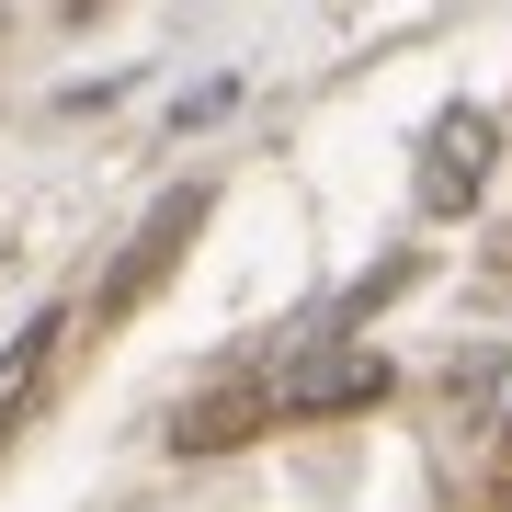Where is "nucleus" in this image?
<instances>
[{
	"mask_svg": "<svg viewBox=\"0 0 512 512\" xmlns=\"http://www.w3.org/2000/svg\"><path fill=\"white\" fill-rule=\"evenodd\" d=\"M490 160H501V126L478 103L433 114V137H421V205H433V217H467L478 183H490Z\"/></svg>",
	"mask_w": 512,
	"mask_h": 512,
	"instance_id": "f257e3e1",
	"label": "nucleus"
},
{
	"mask_svg": "<svg viewBox=\"0 0 512 512\" xmlns=\"http://www.w3.org/2000/svg\"><path fill=\"white\" fill-rule=\"evenodd\" d=\"M46 353H57V319H35V330H23L12 353H0V421L23 410V387H35V365H46Z\"/></svg>",
	"mask_w": 512,
	"mask_h": 512,
	"instance_id": "f03ea898",
	"label": "nucleus"
}]
</instances>
